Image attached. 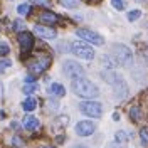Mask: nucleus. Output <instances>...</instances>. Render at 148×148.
I'll use <instances>...</instances> for the list:
<instances>
[{
	"label": "nucleus",
	"instance_id": "4be33fe9",
	"mask_svg": "<svg viewBox=\"0 0 148 148\" xmlns=\"http://www.w3.org/2000/svg\"><path fill=\"white\" fill-rule=\"evenodd\" d=\"M111 3H113V7L116 10H125L126 9V2L125 0H111Z\"/></svg>",
	"mask_w": 148,
	"mask_h": 148
},
{
	"label": "nucleus",
	"instance_id": "6ab92c4d",
	"mask_svg": "<svg viewBox=\"0 0 148 148\" xmlns=\"http://www.w3.org/2000/svg\"><path fill=\"white\" fill-rule=\"evenodd\" d=\"M36 89H37V84L36 83H25V84H24V88H22V91L25 92V94H32Z\"/></svg>",
	"mask_w": 148,
	"mask_h": 148
},
{
	"label": "nucleus",
	"instance_id": "f03ea898",
	"mask_svg": "<svg viewBox=\"0 0 148 148\" xmlns=\"http://www.w3.org/2000/svg\"><path fill=\"white\" fill-rule=\"evenodd\" d=\"M111 56L121 66H130L133 62V52L126 46H123V44H114L113 49H111Z\"/></svg>",
	"mask_w": 148,
	"mask_h": 148
},
{
	"label": "nucleus",
	"instance_id": "f3484780",
	"mask_svg": "<svg viewBox=\"0 0 148 148\" xmlns=\"http://www.w3.org/2000/svg\"><path fill=\"white\" fill-rule=\"evenodd\" d=\"M130 116H131V120L140 121L141 120V108L140 106H131L130 108Z\"/></svg>",
	"mask_w": 148,
	"mask_h": 148
},
{
	"label": "nucleus",
	"instance_id": "9b49d317",
	"mask_svg": "<svg viewBox=\"0 0 148 148\" xmlns=\"http://www.w3.org/2000/svg\"><path fill=\"white\" fill-rule=\"evenodd\" d=\"M113 88H114V98H116V99H125V98L128 96V86H126V83H125L123 77L113 84Z\"/></svg>",
	"mask_w": 148,
	"mask_h": 148
},
{
	"label": "nucleus",
	"instance_id": "aec40b11",
	"mask_svg": "<svg viewBox=\"0 0 148 148\" xmlns=\"http://www.w3.org/2000/svg\"><path fill=\"white\" fill-rule=\"evenodd\" d=\"M17 12H18V15H29L30 14V5L29 3H22V5L17 7Z\"/></svg>",
	"mask_w": 148,
	"mask_h": 148
},
{
	"label": "nucleus",
	"instance_id": "4468645a",
	"mask_svg": "<svg viewBox=\"0 0 148 148\" xmlns=\"http://www.w3.org/2000/svg\"><path fill=\"white\" fill-rule=\"evenodd\" d=\"M47 92H49L51 96H64V94H66V89H64V86H62V84L52 83L49 88H47Z\"/></svg>",
	"mask_w": 148,
	"mask_h": 148
},
{
	"label": "nucleus",
	"instance_id": "cd10ccee",
	"mask_svg": "<svg viewBox=\"0 0 148 148\" xmlns=\"http://www.w3.org/2000/svg\"><path fill=\"white\" fill-rule=\"evenodd\" d=\"M12 145L17 147V148H20L22 145H24V140L20 138V136H14V138H12Z\"/></svg>",
	"mask_w": 148,
	"mask_h": 148
},
{
	"label": "nucleus",
	"instance_id": "f257e3e1",
	"mask_svg": "<svg viewBox=\"0 0 148 148\" xmlns=\"http://www.w3.org/2000/svg\"><path fill=\"white\" fill-rule=\"evenodd\" d=\"M71 89L74 91V94H77V96H81V98H88V99L99 96L98 86H94V84H92L91 81H88L86 77H76V79H73V81H71Z\"/></svg>",
	"mask_w": 148,
	"mask_h": 148
},
{
	"label": "nucleus",
	"instance_id": "20e7f679",
	"mask_svg": "<svg viewBox=\"0 0 148 148\" xmlns=\"http://www.w3.org/2000/svg\"><path fill=\"white\" fill-rule=\"evenodd\" d=\"M71 51H73L74 56H77L81 59H86V61L94 59V49L91 46H88V44H84V42H79V40L73 42L71 44Z\"/></svg>",
	"mask_w": 148,
	"mask_h": 148
},
{
	"label": "nucleus",
	"instance_id": "b1692460",
	"mask_svg": "<svg viewBox=\"0 0 148 148\" xmlns=\"http://www.w3.org/2000/svg\"><path fill=\"white\" fill-rule=\"evenodd\" d=\"M140 15H141V12L140 10H131V12H128V20L130 22H135V20H138Z\"/></svg>",
	"mask_w": 148,
	"mask_h": 148
},
{
	"label": "nucleus",
	"instance_id": "2f4dec72",
	"mask_svg": "<svg viewBox=\"0 0 148 148\" xmlns=\"http://www.w3.org/2000/svg\"><path fill=\"white\" fill-rule=\"evenodd\" d=\"M2 96H3V86H2V83H0V99H2Z\"/></svg>",
	"mask_w": 148,
	"mask_h": 148
},
{
	"label": "nucleus",
	"instance_id": "dca6fc26",
	"mask_svg": "<svg viewBox=\"0 0 148 148\" xmlns=\"http://www.w3.org/2000/svg\"><path fill=\"white\" fill-rule=\"evenodd\" d=\"M22 108H24V111H34L37 108V99L36 98H27L22 103Z\"/></svg>",
	"mask_w": 148,
	"mask_h": 148
},
{
	"label": "nucleus",
	"instance_id": "1a4fd4ad",
	"mask_svg": "<svg viewBox=\"0 0 148 148\" xmlns=\"http://www.w3.org/2000/svg\"><path fill=\"white\" fill-rule=\"evenodd\" d=\"M94 133V125L91 121H79L76 125V135L79 136H89Z\"/></svg>",
	"mask_w": 148,
	"mask_h": 148
},
{
	"label": "nucleus",
	"instance_id": "a878e982",
	"mask_svg": "<svg viewBox=\"0 0 148 148\" xmlns=\"http://www.w3.org/2000/svg\"><path fill=\"white\" fill-rule=\"evenodd\" d=\"M10 66H12V62H10V61H7V59L0 61V74H2V73H5V71L9 69Z\"/></svg>",
	"mask_w": 148,
	"mask_h": 148
},
{
	"label": "nucleus",
	"instance_id": "412c9836",
	"mask_svg": "<svg viewBox=\"0 0 148 148\" xmlns=\"http://www.w3.org/2000/svg\"><path fill=\"white\" fill-rule=\"evenodd\" d=\"M114 138H116V143H126V140H128V136H126V133L125 131H116V135H114Z\"/></svg>",
	"mask_w": 148,
	"mask_h": 148
},
{
	"label": "nucleus",
	"instance_id": "c85d7f7f",
	"mask_svg": "<svg viewBox=\"0 0 148 148\" xmlns=\"http://www.w3.org/2000/svg\"><path fill=\"white\" fill-rule=\"evenodd\" d=\"M30 2L36 3V5H42V7H49V5H51L49 0H30Z\"/></svg>",
	"mask_w": 148,
	"mask_h": 148
},
{
	"label": "nucleus",
	"instance_id": "0eeeda50",
	"mask_svg": "<svg viewBox=\"0 0 148 148\" xmlns=\"http://www.w3.org/2000/svg\"><path fill=\"white\" fill-rule=\"evenodd\" d=\"M76 34L81 37L83 40H88V42H91V44H94V46H103V44H104V39H103L99 34L89 30V29H79Z\"/></svg>",
	"mask_w": 148,
	"mask_h": 148
},
{
	"label": "nucleus",
	"instance_id": "39448f33",
	"mask_svg": "<svg viewBox=\"0 0 148 148\" xmlns=\"http://www.w3.org/2000/svg\"><path fill=\"white\" fill-rule=\"evenodd\" d=\"M79 108L86 116H91V118H99L103 113V106L101 103L98 101H84L79 104Z\"/></svg>",
	"mask_w": 148,
	"mask_h": 148
},
{
	"label": "nucleus",
	"instance_id": "5701e85b",
	"mask_svg": "<svg viewBox=\"0 0 148 148\" xmlns=\"http://www.w3.org/2000/svg\"><path fill=\"white\" fill-rule=\"evenodd\" d=\"M61 2H62V5L67 7V9H76L79 5V0H61Z\"/></svg>",
	"mask_w": 148,
	"mask_h": 148
},
{
	"label": "nucleus",
	"instance_id": "a211bd4d",
	"mask_svg": "<svg viewBox=\"0 0 148 148\" xmlns=\"http://www.w3.org/2000/svg\"><path fill=\"white\" fill-rule=\"evenodd\" d=\"M101 61H103V66H106V67H110V69L116 67V64H118V62L113 59V56H103Z\"/></svg>",
	"mask_w": 148,
	"mask_h": 148
},
{
	"label": "nucleus",
	"instance_id": "423d86ee",
	"mask_svg": "<svg viewBox=\"0 0 148 148\" xmlns=\"http://www.w3.org/2000/svg\"><path fill=\"white\" fill-rule=\"evenodd\" d=\"M62 71H64L66 76H69L71 79L84 77V67L81 64H77L76 61H66L64 64H62Z\"/></svg>",
	"mask_w": 148,
	"mask_h": 148
},
{
	"label": "nucleus",
	"instance_id": "f704fd0d",
	"mask_svg": "<svg viewBox=\"0 0 148 148\" xmlns=\"http://www.w3.org/2000/svg\"><path fill=\"white\" fill-rule=\"evenodd\" d=\"M74 148H86V147H74Z\"/></svg>",
	"mask_w": 148,
	"mask_h": 148
},
{
	"label": "nucleus",
	"instance_id": "c756f323",
	"mask_svg": "<svg viewBox=\"0 0 148 148\" xmlns=\"http://www.w3.org/2000/svg\"><path fill=\"white\" fill-rule=\"evenodd\" d=\"M14 29H15V30H22V29H24V22H22V20H15Z\"/></svg>",
	"mask_w": 148,
	"mask_h": 148
},
{
	"label": "nucleus",
	"instance_id": "393cba45",
	"mask_svg": "<svg viewBox=\"0 0 148 148\" xmlns=\"http://www.w3.org/2000/svg\"><path fill=\"white\" fill-rule=\"evenodd\" d=\"M140 138H141V143L143 145H148V128L140 130Z\"/></svg>",
	"mask_w": 148,
	"mask_h": 148
},
{
	"label": "nucleus",
	"instance_id": "f8f14e48",
	"mask_svg": "<svg viewBox=\"0 0 148 148\" xmlns=\"http://www.w3.org/2000/svg\"><path fill=\"white\" fill-rule=\"evenodd\" d=\"M22 125H24V128L29 130V131H36V130L40 128V121L37 120L36 116H25L24 118V121H22Z\"/></svg>",
	"mask_w": 148,
	"mask_h": 148
},
{
	"label": "nucleus",
	"instance_id": "9d476101",
	"mask_svg": "<svg viewBox=\"0 0 148 148\" xmlns=\"http://www.w3.org/2000/svg\"><path fill=\"white\" fill-rule=\"evenodd\" d=\"M34 32H36L39 37H42V39H56V36H57V32H56L52 27L40 25V24H37L36 27H34Z\"/></svg>",
	"mask_w": 148,
	"mask_h": 148
},
{
	"label": "nucleus",
	"instance_id": "72a5a7b5",
	"mask_svg": "<svg viewBox=\"0 0 148 148\" xmlns=\"http://www.w3.org/2000/svg\"><path fill=\"white\" fill-rule=\"evenodd\" d=\"M135 2H138V3H143V2H148V0H135Z\"/></svg>",
	"mask_w": 148,
	"mask_h": 148
},
{
	"label": "nucleus",
	"instance_id": "bb28decb",
	"mask_svg": "<svg viewBox=\"0 0 148 148\" xmlns=\"http://www.w3.org/2000/svg\"><path fill=\"white\" fill-rule=\"evenodd\" d=\"M9 52H10L9 44H5V42H0V56H7Z\"/></svg>",
	"mask_w": 148,
	"mask_h": 148
},
{
	"label": "nucleus",
	"instance_id": "2eb2a0df",
	"mask_svg": "<svg viewBox=\"0 0 148 148\" xmlns=\"http://www.w3.org/2000/svg\"><path fill=\"white\" fill-rule=\"evenodd\" d=\"M101 77H103V79H104L108 84H111V86L116 83V81H120V79H121L120 74L113 73V71H103V73H101Z\"/></svg>",
	"mask_w": 148,
	"mask_h": 148
},
{
	"label": "nucleus",
	"instance_id": "6e6552de",
	"mask_svg": "<svg viewBox=\"0 0 148 148\" xmlns=\"http://www.w3.org/2000/svg\"><path fill=\"white\" fill-rule=\"evenodd\" d=\"M18 44H20L22 52H30L34 47V36L30 32H20L18 34Z\"/></svg>",
	"mask_w": 148,
	"mask_h": 148
},
{
	"label": "nucleus",
	"instance_id": "473e14b6",
	"mask_svg": "<svg viewBox=\"0 0 148 148\" xmlns=\"http://www.w3.org/2000/svg\"><path fill=\"white\" fill-rule=\"evenodd\" d=\"M88 2H91V3H98V2H101V0H88Z\"/></svg>",
	"mask_w": 148,
	"mask_h": 148
},
{
	"label": "nucleus",
	"instance_id": "7c9ffc66",
	"mask_svg": "<svg viewBox=\"0 0 148 148\" xmlns=\"http://www.w3.org/2000/svg\"><path fill=\"white\" fill-rule=\"evenodd\" d=\"M36 81V76H27L25 77V83H34Z\"/></svg>",
	"mask_w": 148,
	"mask_h": 148
},
{
	"label": "nucleus",
	"instance_id": "c9c22d12",
	"mask_svg": "<svg viewBox=\"0 0 148 148\" xmlns=\"http://www.w3.org/2000/svg\"><path fill=\"white\" fill-rule=\"evenodd\" d=\"M46 148H54V147H46Z\"/></svg>",
	"mask_w": 148,
	"mask_h": 148
},
{
	"label": "nucleus",
	"instance_id": "ddd939ff",
	"mask_svg": "<svg viewBox=\"0 0 148 148\" xmlns=\"http://www.w3.org/2000/svg\"><path fill=\"white\" fill-rule=\"evenodd\" d=\"M39 20L44 22V24H56L57 22V15L54 12H49V10H42L39 14Z\"/></svg>",
	"mask_w": 148,
	"mask_h": 148
},
{
	"label": "nucleus",
	"instance_id": "7ed1b4c3",
	"mask_svg": "<svg viewBox=\"0 0 148 148\" xmlns=\"http://www.w3.org/2000/svg\"><path fill=\"white\" fill-rule=\"evenodd\" d=\"M49 66H51V56L40 52V54H37L36 59H32V61L29 62L27 67H29V71H30L32 76H40Z\"/></svg>",
	"mask_w": 148,
	"mask_h": 148
}]
</instances>
